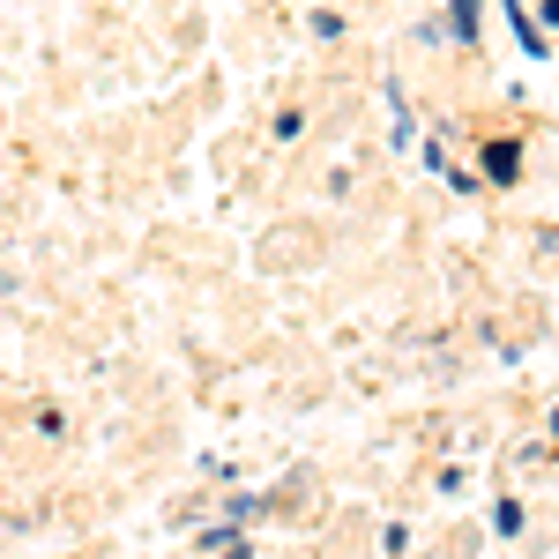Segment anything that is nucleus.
<instances>
[{
	"instance_id": "1",
	"label": "nucleus",
	"mask_w": 559,
	"mask_h": 559,
	"mask_svg": "<svg viewBox=\"0 0 559 559\" xmlns=\"http://www.w3.org/2000/svg\"><path fill=\"white\" fill-rule=\"evenodd\" d=\"M515 157H522L515 142H492V150H485V173H492L500 187H508V179H515Z\"/></svg>"
}]
</instances>
